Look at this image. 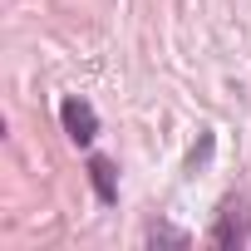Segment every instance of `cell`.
<instances>
[{"mask_svg": "<svg viewBox=\"0 0 251 251\" xmlns=\"http://www.w3.org/2000/svg\"><path fill=\"white\" fill-rule=\"evenodd\" d=\"M207 153H212V133H202V148H192V158H187V168L197 173V163H207Z\"/></svg>", "mask_w": 251, "mask_h": 251, "instance_id": "4", "label": "cell"}, {"mask_svg": "<svg viewBox=\"0 0 251 251\" xmlns=\"http://www.w3.org/2000/svg\"><path fill=\"white\" fill-rule=\"evenodd\" d=\"M148 241H168V246H187V236H182V231H173V226H148Z\"/></svg>", "mask_w": 251, "mask_h": 251, "instance_id": "3", "label": "cell"}, {"mask_svg": "<svg viewBox=\"0 0 251 251\" xmlns=\"http://www.w3.org/2000/svg\"><path fill=\"white\" fill-rule=\"evenodd\" d=\"M59 123H64V133H69L79 148H89L94 133H99V113H94V103H84V99H64V103H59Z\"/></svg>", "mask_w": 251, "mask_h": 251, "instance_id": "1", "label": "cell"}, {"mask_svg": "<svg viewBox=\"0 0 251 251\" xmlns=\"http://www.w3.org/2000/svg\"><path fill=\"white\" fill-rule=\"evenodd\" d=\"M89 182H94L99 202H118V177H113V163L108 158H89Z\"/></svg>", "mask_w": 251, "mask_h": 251, "instance_id": "2", "label": "cell"}]
</instances>
